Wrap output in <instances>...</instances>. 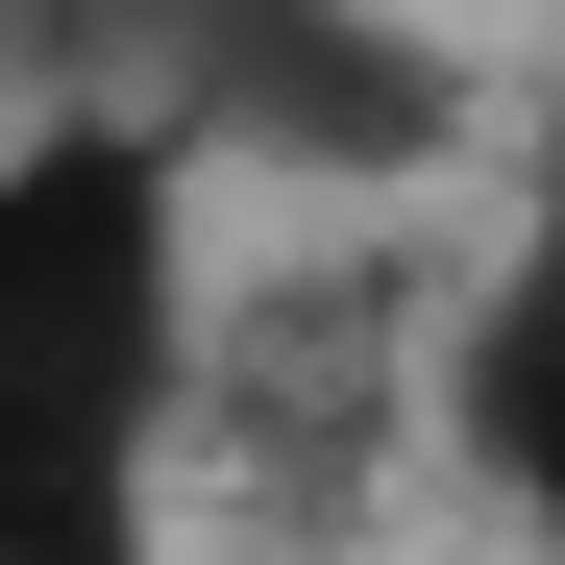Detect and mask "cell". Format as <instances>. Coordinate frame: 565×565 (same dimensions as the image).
<instances>
[{
	"instance_id": "obj_2",
	"label": "cell",
	"mask_w": 565,
	"mask_h": 565,
	"mask_svg": "<svg viewBox=\"0 0 565 565\" xmlns=\"http://www.w3.org/2000/svg\"><path fill=\"white\" fill-rule=\"evenodd\" d=\"M443 443H467V492H492V516L565 541V172H541V222L492 246V296L443 320Z\"/></svg>"
},
{
	"instance_id": "obj_1",
	"label": "cell",
	"mask_w": 565,
	"mask_h": 565,
	"mask_svg": "<svg viewBox=\"0 0 565 565\" xmlns=\"http://www.w3.org/2000/svg\"><path fill=\"white\" fill-rule=\"evenodd\" d=\"M198 148L148 99L0 124V565H124L198 418Z\"/></svg>"
}]
</instances>
